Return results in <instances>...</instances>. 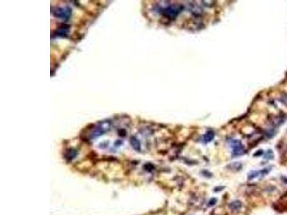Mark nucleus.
Returning <instances> with one entry per match:
<instances>
[{
    "instance_id": "f257e3e1",
    "label": "nucleus",
    "mask_w": 287,
    "mask_h": 215,
    "mask_svg": "<svg viewBox=\"0 0 287 215\" xmlns=\"http://www.w3.org/2000/svg\"><path fill=\"white\" fill-rule=\"evenodd\" d=\"M231 146L233 149V155L234 156H240L243 154V151L242 148V145L241 142L238 140H232L231 141Z\"/></svg>"
},
{
    "instance_id": "f03ea898",
    "label": "nucleus",
    "mask_w": 287,
    "mask_h": 215,
    "mask_svg": "<svg viewBox=\"0 0 287 215\" xmlns=\"http://www.w3.org/2000/svg\"><path fill=\"white\" fill-rule=\"evenodd\" d=\"M242 207V203L238 201V200H236L233 202H231V204H230V209H231V211L233 212H237L238 210H240Z\"/></svg>"
},
{
    "instance_id": "7ed1b4c3",
    "label": "nucleus",
    "mask_w": 287,
    "mask_h": 215,
    "mask_svg": "<svg viewBox=\"0 0 287 215\" xmlns=\"http://www.w3.org/2000/svg\"><path fill=\"white\" fill-rule=\"evenodd\" d=\"M131 144L133 146V148L136 150V151H139L140 150V143L137 140L135 137H133L131 139Z\"/></svg>"
},
{
    "instance_id": "20e7f679",
    "label": "nucleus",
    "mask_w": 287,
    "mask_h": 215,
    "mask_svg": "<svg viewBox=\"0 0 287 215\" xmlns=\"http://www.w3.org/2000/svg\"><path fill=\"white\" fill-rule=\"evenodd\" d=\"M214 137V134L212 131H209L204 136V141L205 142H210L213 140Z\"/></svg>"
},
{
    "instance_id": "39448f33",
    "label": "nucleus",
    "mask_w": 287,
    "mask_h": 215,
    "mask_svg": "<svg viewBox=\"0 0 287 215\" xmlns=\"http://www.w3.org/2000/svg\"><path fill=\"white\" fill-rule=\"evenodd\" d=\"M76 151H74V150H72V151H69L68 155V156H66V158L68 159H73L75 156H76Z\"/></svg>"
},
{
    "instance_id": "423d86ee",
    "label": "nucleus",
    "mask_w": 287,
    "mask_h": 215,
    "mask_svg": "<svg viewBox=\"0 0 287 215\" xmlns=\"http://www.w3.org/2000/svg\"><path fill=\"white\" fill-rule=\"evenodd\" d=\"M217 202V199L215 198H213V199H211L210 200L209 202H208V206H213V205L214 204H215V203Z\"/></svg>"
}]
</instances>
